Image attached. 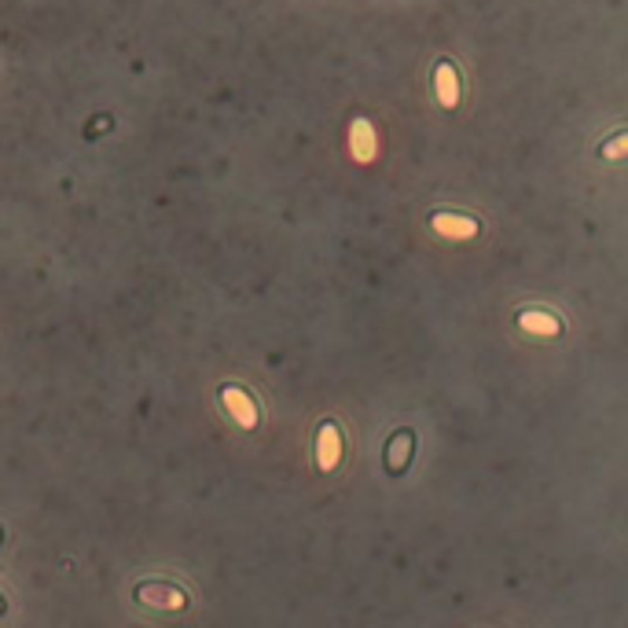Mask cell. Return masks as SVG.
<instances>
[{
	"mask_svg": "<svg viewBox=\"0 0 628 628\" xmlns=\"http://www.w3.org/2000/svg\"><path fill=\"white\" fill-rule=\"evenodd\" d=\"M133 599L147 610H165V614H181L192 606V595L173 581H140L133 588Z\"/></svg>",
	"mask_w": 628,
	"mask_h": 628,
	"instance_id": "6da1fadb",
	"label": "cell"
},
{
	"mask_svg": "<svg viewBox=\"0 0 628 628\" xmlns=\"http://www.w3.org/2000/svg\"><path fill=\"white\" fill-rule=\"evenodd\" d=\"M342 455H346V434L334 419H323L316 426V441H313V460L320 474H334L342 467Z\"/></svg>",
	"mask_w": 628,
	"mask_h": 628,
	"instance_id": "7a4b0ae2",
	"label": "cell"
},
{
	"mask_svg": "<svg viewBox=\"0 0 628 628\" xmlns=\"http://www.w3.org/2000/svg\"><path fill=\"white\" fill-rule=\"evenodd\" d=\"M220 405H224L228 416H232L236 426H243V430H258L261 426V408H258L254 393L247 386H236V382L220 386Z\"/></svg>",
	"mask_w": 628,
	"mask_h": 628,
	"instance_id": "3957f363",
	"label": "cell"
},
{
	"mask_svg": "<svg viewBox=\"0 0 628 628\" xmlns=\"http://www.w3.org/2000/svg\"><path fill=\"white\" fill-rule=\"evenodd\" d=\"M412 455H416V430L401 426V430H393L386 437V448H382V467L389 478H401L408 467H412Z\"/></svg>",
	"mask_w": 628,
	"mask_h": 628,
	"instance_id": "277c9868",
	"label": "cell"
},
{
	"mask_svg": "<svg viewBox=\"0 0 628 628\" xmlns=\"http://www.w3.org/2000/svg\"><path fill=\"white\" fill-rule=\"evenodd\" d=\"M515 323L519 331L533 334V338H558L562 334V320L551 313V309H540V305H526L515 313Z\"/></svg>",
	"mask_w": 628,
	"mask_h": 628,
	"instance_id": "5b68a950",
	"label": "cell"
},
{
	"mask_svg": "<svg viewBox=\"0 0 628 628\" xmlns=\"http://www.w3.org/2000/svg\"><path fill=\"white\" fill-rule=\"evenodd\" d=\"M430 228H434L441 239H455V243L478 236V220L474 217H464V213H434L430 217Z\"/></svg>",
	"mask_w": 628,
	"mask_h": 628,
	"instance_id": "8992f818",
	"label": "cell"
},
{
	"mask_svg": "<svg viewBox=\"0 0 628 628\" xmlns=\"http://www.w3.org/2000/svg\"><path fill=\"white\" fill-rule=\"evenodd\" d=\"M434 89H437V103L445 110H452L455 103H460V74H455L452 63H437L434 70Z\"/></svg>",
	"mask_w": 628,
	"mask_h": 628,
	"instance_id": "52a82bcc",
	"label": "cell"
},
{
	"mask_svg": "<svg viewBox=\"0 0 628 628\" xmlns=\"http://www.w3.org/2000/svg\"><path fill=\"white\" fill-rule=\"evenodd\" d=\"M353 144H357V158H361V162H368V158L375 155V147H371L375 140H371V126H368V122H357V126H353Z\"/></svg>",
	"mask_w": 628,
	"mask_h": 628,
	"instance_id": "ba28073f",
	"label": "cell"
},
{
	"mask_svg": "<svg viewBox=\"0 0 628 628\" xmlns=\"http://www.w3.org/2000/svg\"><path fill=\"white\" fill-rule=\"evenodd\" d=\"M624 144H628V136H624V133H617L614 140H606V144H603V151H599V155H603V158H610V162H617V158L624 155Z\"/></svg>",
	"mask_w": 628,
	"mask_h": 628,
	"instance_id": "9c48e42d",
	"label": "cell"
},
{
	"mask_svg": "<svg viewBox=\"0 0 628 628\" xmlns=\"http://www.w3.org/2000/svg\"><path fill=\"white\" fill-rule=\"evenodd\" d=\"M8 614V599H5V592H0V617Z\"/></svg>",
	"mask_w": 628,
	"mask_h": 628,
	"instance_id": "30bf717a",
	"label": "cell"
},
{
	"mask_svg": "<svg viewBox=\"0 0 628 628\" xmlns=\"http://www.w3.org/2000/svg\"><path fill=\"white\" fill-rule=\"evenodd\" d=\"M0 544H5V526H0Z\"/></svg>",
	"mask_w": 628,
	"mask_h": 628,
	"instance_id": "8fae6325",
	"label": "cell"
}]
</instances>
